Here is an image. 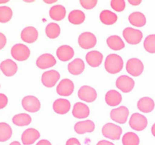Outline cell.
I'll use <instances>...</instances> for the list:
<instances>
[{
  "mask_svg": "<svg viewBox=\"0 0 155 145\" xmlns=\"http://www.w3.org/2000/svg\"><path fill=\"white\" fill-rule=\"evenodd\" d=\"M124 60L122 57L116 54H110L106 57L104 66L106 70L112 74L119 72L123 69Z\"/></svg>",
  "mask_w": 155,
  "mask_h": 145,
  "instance_id": "cell-1",
  "label": "cell"
},
{
  "mask_svg": "<svg viewBox=\"0 0 155 145\" xmlns=\"http://www.w3.org/2000/svg\"><path fill=\"white\" fill-rule=\"evenodd\" d=\"M122 128L119 125L108 122L103 126L101 132L103 135L107 138L111 139V140H119L122 134Z\"/></svg>",
  "mask_w": 155,
  "mask_h": 145,
  "instance_id": "cell-2",
  "label": "cell"
},
{
  "mask_svg": "<svg viewBox=\"0 0 155 145\" xmlns=\"http://www.w3.org/2000/svg\"><path fill=\"white\" fill-rule=\"evenodd\" d=\"M12 56L18 61H24L30 57V51L27 45L18 43L14 45L11 50Z\"/></svg>",
  "mask_w": 155,
  "mask_h": 145,
  "instance_id": "cell-3",
  "label": "cell"
},
{
  "mask_svg": "<svg viewBox=\"0 0 155 145\" xmlns=\"http://www.w3.org/2000/svg\"><path fill=\"white\" fill-rule=\"evenodd\" d=\"M123 35L126 41L132 45L139 44L143 37V34L141 30L133 29L132 27H127L124 29Z\"/></svg>",
  "mask_w": 155,
  "mask_h": 145,
  "instance_id": "cell-4",
  "label": "cell"
},
{
  "mask_svg": "<svg viewBox=\"0 0 155 145\" xmlns=\"http://www.w3.org/2000/svg\"><path fill=\"white\" fill-rule=\"evenodd\" d=\"M130 125L136 131H142L148 125V119L144 115L135 113L130 117Z\"/></svg>",
  "mask_w": 155,
  "mask_h": 145,
  "instance_id": "cell-5",
  "label": "cell"
},
{
  "mask_svg": "<svg viewBox=\"0 0 155 145\" xmlns=\"http://www.w3.org/2000/svg\"><path fill=\"white\" fill-rule=\"evenodd\" d=\"M97 39L93 33L90 32H84L79 36L78 43L81 48L84 49L92 48L96 45Z\"/></svg>",
  "mask_w": 155,
  "mask_h": 145,
  "instance_id": "cell-6",
  "label": "cell"
},
{
  "mask_svg": "<svg viewBox=\"0 0 155 145\" xmlns=\"http://www.w3.org/2000/svg\"><path fill=\"white\" fill-rule=\"evenodd\" d=\"M127 71L133 76L141 75L144 70V65L142 60L138 58H130L126 65Z\"/></svg>",
  "mask_w": 155,
  "mask_h": 145,
  "instance_id": "cell-7",
  "label": "cell"
},
{
  "mask_svg": "<svg viewBox=\"0 0 155 145\" xmlns=\"http://www.w3.org/2000/svg\"><path fill=\"white\" fill-rule=\"evenodd\" d=\"M22 106L27 112L35 113L40 109L41 104L37 98L33 95H27L23 98Z\"/></svg>",
  "mask_w": 155,
  "mask_h": 145,
  "instance_id": "cell-8",
  "label": "cell"
},
{
  "mask_svg": "<svg viewBox=\"0 0 155 145\" xmlns=\"http://www.w3.org/2000/svg\"><path fill=\"white\" fill-rule=\"evenodd\" d=\"M129 113L130 111L128 108L125 106H121L118 108L113 109L110 111V118L117 123L124 124L127 122Z\"/></svg>",
  "mask_w": 155,
  "mask_h": 145,
  "instance_id": "cell-9",
  "label": "cell"
},
{
  "mask_svg": "<svg viewBox=\"0 0 155 145\" xmlns=\"http://www.w3.org/2000/svg\"><path fill=\"white\" fill-rule=\"evenodd\" d=\"M60 73L58 71L51 69V70L44 72L42 75V82L45 87L51 88L57 83L60 79Z\"/></svg>",
  "mask_w": 155,
  "mask_h": 145,
  "instance_id": "cell-10",
  "label": "cell"
},
{
  "mask_svg": "<svg viewBox=\"0 0 155 145\" xmlns=\"http://www.w3.org/2000/svg\"><path fill=\"white\" fill-rule=\"evenodd\" d=\"M78 97L80 99L86 102H93L97 98V92L92 87L83 85L79 89Z\"/></svg>",
  "mask_w": 155,
  "mask_h": 145,
  "instance_id": "cell-11",
  "label": "cell"
},
{
  "mask_svg": "<svg viewBox=\"0 0 155 145\" xmlns=\"http://www.w3.org/2000/svg\"><path fill=\"white\" fill-rule=\"evenodd\" d=\"M116 85L122 92H130L134 88L135 82L128 76L122 75L118 77L117 79Z\"/></svg>",
  "mask_w": 155,
  "mask_h": 145,
  "instance_id": "cell-12",
  "label": "cell"
},
{
  "mask_svg": "<svg viewBox=\"0 0 155 145\" xmlns=\"http://www.w3.org/2000/svg\"><path fill=\"white\" fill-rule=\"evenodd\" d=\"M74 82L71 79H64L58 85L56 90L58 94L61 96H70L74 92Z\"/></svg>",
  "mask_w": 155,
  "mask_h": 145,
  "instance_id": "cell-13",
  "label": "cell"
},
{
  "mask_svg": "<svg viewBox=\"0 0 155 145\" xmlns=\"http://www.w3.org/2000/svg\"><path fill=\"white\" fill-rule=\"evenodd\" d=\"M40 137V134L36 129L33 128H27L21 135V140L24 145H31L35 143Z\"/></svg>",
  "mask_w": 155,
  "mask_h": 145,
  "instance_id": "cell-14",
  "label": "cell"
},
{
  "mask_svg": "<svg viewBox=\"0 0 155 145\" xmlns=\"http://www.w3.org/2000/svg\"><path fill=\"white\" fill-rule=\"evenodd\" d=\"M56 64V60L51 54H43L36 60V65L40 69H47Z\"/></svg>",
  "mask_w": 155,
  "mask_h": 145,
  "instance_id": "cell-15",
  "label": "cell"
},
{
  "mask_svg": "<svg viewBox=\"0 0 155 145\" xmlns=\"http://www.w3.org/2000/svg\"><path fill=\"white\" fill-rule=\"evenodd\" d=\"M0 69L6 76H12L18 71V66L15 61L11 59L3 60L0 63Z\"/></svg>",
  "mask_w": 155,
  "mask_h": 145,
  "instance_id": "cell-16",
  "label": "cell"
},
{
  "mask_svg": "<svg viewBox=\"0 0 155 145\" xmlns=\"http://www.w3.org/2000/svg\"><path fill=\"white\" fill-rule=\"evenodd\" d=\"M37 30L33 27H27L21 31V39L27 43H33L38 38Z\"/></svg>",
  "mask_w": 155,
  "mask_h": 145,
  "instance_id": "cell-17",
  "label": "cell"
},
{
  "mask_svg": "<svg viewBox=\"0 0 155 145\" xmlns=\"http://www.w3.org/2000/svg\"><path fill=\"white\" fill-rule=\"evenodd\" d=\"M74 130L77 134H80L92 132L95 130V123L92 120L80 121L75 124Z\"/></svg>",
  "mask_w": 155,
  "mask_h": 145,
  "instance_id": "cell-18",
  "label": "cell"
},
{
  "mask_svg": "<svg viewBox=\"0 0 155 145\" xmlns=\"http://www.w3.org/2000/svg\"><path fill=\"white\" fill-rule=\"evenodd\" d=\"M58 57L61 61H68L74 55V50L70 45H64L59 47L56 51Z\"/></svg>",
  "mask_w": 155,
  "mask_h": 145,
  "instance_id": "cell-19",
  "label": "cell"
},
{
  "mask_svg": "<svg viewBox=\"0 0 155 145\" xmlns=\"http://www.w3.org/2000/svg\"><path fill=\"white\" fill-rule=\"evenodd\" d=\"M71 109V103L64 98H59L53 103V110L58 114H65Z\"/></svg>",
  "mask_w": 155,
  "mask_h": 145,
  "instance_id": "cell-20",
  "label": "cell"
},
{
  "mask_svg": "<svg viewBox=\"0 0 155 145\" xmlns=\"http://www.w3.org/2000/svg\"><path fill=\"white\" fill-rule=\"evenodd\" d=\"M72 113L74 117L78 119H84L89 116V108L86 104L81 102H77L74 104Z\"/></svg>",
  "mask_w": 155,
  "mask_h": 145,
  "instance_id": "cell-21",
  "label": "cell"
},
{
  "mask_svg": "<svg viewBox=\"0 0 155 145\" xmlns=\"http://www.w3.org/2000/svg\"><path fill=\"white\" fill-rule=\"evenodd\" d=\"M86 60L88 64L92 67L100 66L103 60V54L98 51H90L86 55Z\"/></svg>",
  "mask_w": 155,
  "mask_h": 145,
  "instance_id": "cell-22",
  "label": "cell"
},
{
  "mask_svg": "<svg viewBox=\"0 0 155 145\" xmlns=\"http://www.w3.org/2000/svg\"><path fill=\"white\" fill-rule=\"evenodd\" d=\"M137 107L138 109L143 113H150L154 109V101L152 98L144 97L139 100Z\"/></svg>",
  "mask_w": 155,
  "mask_h": 145,
  "instance_id": "cell-23",
  "label": "cell"
},
{
  "mask_svg": "<svg viewBox=\"0 0 155 145\" xmlns=\"http://www.w3.org/2000/svg\"><path fill=\"white\" fill-rule=\"evenodd\" d=\"M68 71L73 75H79L84 71L85 63L81 58H76L68 64Z\"/></svg>",
  "mask_w": 155,
  "mask_h": 145,
  "instance_id": "cell-24",
  "label": "cell"
},
{
  "mask_svg": "<svg viewBox=\"0 0 155 145\" xmlns=\"http://www.w3.org/2000/svg\"><path fill=\"white\" fill-rule=\"evenodd\" d=\"M105 101L109 106L115 107L119 105L120 103L122 101V96L117 91L110 90L106 93Z\"/></svg>",
  "mask_w": 155,
  "mask_h": 145,
  "instance_id": "cell-25",
  "label": "cell"
},
{
  "mask_svg": "<svg viewBox=\"0 0 155 145\" xmlns=\"http://www.w3.org/2000/svg\"><path fill=\"white\" fill-rule=\"evenodd\" d=\"M49 15L54 21H61L66 15V8L61 5H56L50 8Z\"/></svg>",
  "mask_w": 155,
  "mask_h": 145,
  "instance_id": "cell-26",
  "label": "cell"
},
{
  "mask_svg": "<svg viewBox=\"0 0 155 145\" xmlns=\"http://www.w3.org/2000/svg\"><path fill=\"white\" fill-rule=\"evenodd\" d=\"M129 21L130 24L138 27H143L146 24V18L145 14L139 11H135L130 14L129 16Z\"/></svg>",
  "mask_w": 155,
  "mask_h": 145,
  "instance_id": "cell-27",
  "label": "cell"
},
{
  "mask_svg": "<svg viewBox=\"0 0 155 145\" xmlns=\"http://www.w3.org/2000/svg\"><path fill=\"white\" fill-rule=\"evenodd\" d=\"M100 20L106 25H111L117 21V15L111 11L104 10L100 13Z\"/></svg>",
  "mask_w": 155,
  "mask_h": 145,
  "instance_id": "cell-28",
  "label": "cell"
},
{
  "mask_svg": "<svg viewBox=\"0 0 155 145\" xmlns=\"http://www.w3.org/2000/svg\"><path fill=\"white\" fill-rule=\"evenodd\" d=\"M107 44L109 48H111L112 50H114V51L121 50L125 47V44H124L122 39L120 36H116V35L109 36L107 39Z\"/></svg>",
  "mask_w": 155,
  "mask_h": 145,
  "instance_id": "cell-29",
  "label": "cell"
},
{
  "mask_svg": "<svg viewBox=\"0 0 155 145\" xmlns=\"http://www.w3.org/2000/svg\"><path fill=\"white\" fill-rule=\"evenodd\" d=\"M85 18L86 16L84 12L82 11L81 10H73L68 15V20L70 22L76 25L81 24L85 21Z\"/></svg>",
  "mask_w": 155,
  "mask_h": 145,
  "instance_id": "cell-30",
  "label": "cell"
},
{
  "mask_svg": "<svg viewBox=\"0 0 155 145\" xmlns=\"http://www.w3.org/2000/svg\"><path fill=\"white\" fill-rule=\"evenodd\" d=\"M32 119L30 115L27 113H20L13 116L12 118V122L15 125L18 126H26L30 124Z\"/></svg>",
  "mask_w": 155,
  "mask_h": 145,
  "instance_id": "cell-31",
  "label": "cell"
},
{
  "mask_svg": "<svg viewBox=\"0 0 155 145\" xmlns=\"http://www.w3.org/2000/svg\"><path fill=\"white\" fill-rule=\"evenodd\" d=\"M12 135V127L6 122H0V142H5Z\"/></svg>",
  "mask_w": 155,
  "mask_h": 145,
  "instance_id": "cell-32",
  "label": "cell"
},
{
  "mask_svg": "<svg viewBox=\"0 0 155 145\" xmlns=\"http://www.w3.org/2000/svg\"><path fill=\"white\" fill-rule=\"evenodd\" d=\"M60 26L55 23H50L45 27V33L50 39H55L60 35Z\"/></svg>",
  "mask_w": 155,
  "mask_h": 145,
  "instance_id": "cell-33",
  "label": "cell"
},
{
  "mask_svg": "<svg viewBox=\"0 0 155 145\" xmlns=\"http://www.w3.org/2000/svg\"><path fill=\"white\" fill-rule=\"evenodd\" d=\"M139 137L136 133L127 132L122 138V143L124 145H139Z\"/></svg>",
  "mask_w": 155,
  "mask_h": 145,
  "instance_id": "cell-34",
  "label": "cell"
},
{
  "mask_svg": "<svg viewBox=\"0 0 155 145\" xmlns=\"http://www.w3.org/2000/svg\"><path fill=\"white\" fill-rule=\"evenodd\" d=\"M12 8L8 6H0V22L7 23L12 19Z\"/></svg>",
  "mask_w": 155,
  "mask_h": 145,
  "instance_id": "cell-35",
  "label": "cell"
},
{
  "mask_svg": "<svg viewBox=\"0 0 155 145\" xmlns=\"http://www.w3.org/2000/svg\"><path fill=\"white\" fill-rule=\"evenodd\" d=\"M144 48L148 52L155 53V34H151L145 38Z\"/></svg>",
  "mask_w": 155,
  "mask_h": 145,
  "instance_id": "cell-36",
  "label": "cell"
},
{
  "mask_svg": "<svg viewBox=\"0 0 155 145\" xmlns=\"http://www.w3.org/2000/svg\"><path fill=\"white\" fill-rule=\"evenodd\" d=\"M110 6L116 11H122L126 8V2L124 0H111Z\"/></svg>",
  "mask_w": 155,
  "mask_h": 145,
  "instance_id": "cell-37",
  "label": "cell"
},
{
  "mask_svg": "<svg viewBox=\"0 0 155 145\" xmlns=\"http://www.w3.org/2000/svg\"><path fill=\"white\" fill-rule=\"evenodd\" d=\"M80 2L84 8L92 9L96 5L98 1L97 0H80Z\"/></svg>",
  "mask_w": 155,
  "mask_h": 145,
  "instance_id": "cell-38",
  "label": "cell"
},
{
  "mask_svg": "<svg viewBox=\"0 0 155 145\" xmlns=\"http://www.w3.org/2000/svg\"><path fill=\"white\" fill-rule=\"evenodd\" d=\"M8 100L7 96L4 94L0 93V110L6 107V105L8 104Z\"/></svg>",
  "mask_w": 155,
  "mask_h": 145,
  "instance_id": "cell-39",
  "label": "cell"
},
{
  "mask_svg": "<svg viewBox=\"0 0 155 145\" xmlns=\"http://www.w3.org/2000/svg\"><path fill=\"white\" fill-rule=\"evenodd\" d=\"M7 39H6L5 36L2 33H0V50L2 49L6 45Z\"/></svg>",
  "mask_w": 155,
  "mask_h": 145,
  "instance_id": "cell-40",
  "label": "cell"
},
{
  "mask_svg": "<svg viewBox=\"0 0 155 145\" xmlns=\"http://www.w3.org/2000/svg\"><path fill=\"white\" fill-rule=\"evenodd\" d=\"M66 145H81V143L79 141L78 139L75 138V137H71L67 140Z\"/></svg>",
  "mask_w": 155,
  "mask_h": 145,
  "instance_id": "cell-41",
  "label": "cell"
},
{
  "mask_svg": "<svg viewBox=\"0 0 155 145\" xmlns=\"http://www.w3.org/2000/svg\"><path fill=\"white\" fill-rule=\"evenodd\" d=\"M36 145H51V142L48 141V140H45V139H43V140H39V141L36 143Z\"/></svg>",
  "mask_w": 155,
  "mask_h": 145,
  "instance_id": "cell-42",
  "label": "cell"
},
{
  "mask_svg": "<svg viewBox=\"0 0 155 145\" xmlns=\"http://www.w3.org/2000/svg\"><path fill=\"white\" fill-rule=\"evenodd\" d=\"M96 145H114V144L110 141H107V140H102L98 141Z\"/></svg>",
  "mask_w": 155,
  "mask_h": 145,
  "instance_id": "cell-43",
  "label": "cell"
},
{
  "mask_svg": "<svg viewBox=\"0 0 155 145\" xmlns=\"http://www.w3.org/2000/svg\"><path fill=\"white\" fill-rule=\"evenodd\" d=\"M129 3L133 5H138L140 3H142V0H129Z\"/></svg>",
  "mask_w": 155,
  "mask_h": 145,
  "instance_id": "cell-44",
  "label": "cell"
},
{
  "mask_svg": "<svg viewBox=\"0 0 155 145\" xmlns=\"http://www.w3.org/2000/svg\"><path fill=\"white\" fill-rule=\"evenodd\" d=\"M151 133H152L153 135L155 137V123L152 125V127H151Z\"/></svg>",
  "mask_w": 155,
  "mask_h": 145,
  "instance_id": "cell-45",
  "label": "cell"
},
{
  "mask_svg": "<svg viewBox=\"0 0 155 145\" xmlns=\"http://www.w3.org/2000/svg\"><path fill=\"white\" fill-rule=\"evenodd\" d=\"M9 145H21V144L20 143V142H18V141H13V142H12V143H11Z\"/></svg>",
  "mask_w": 155,
  "mask_h": 145,
  "instance_id": "cell-46",
  "label": "cell"
},
{
  "mask_svg": "<svg viewBox=\"0 0 155 145\" xmlns=\"http://www.w3.org/2000/svg\"><path fill=\"white\" fill-rule=\"evenodd\" d=\"M44 2L46 3H53V2H55L56 0H52V1H47V0H44Z\"/></svg>",
  "mask_w": 155,
  "mask_h": 145,
  "instance_id": "cell-47",
  "label": "cell"
},
{
  "mask_svg": "<svg viewBox=\"0 0 155 145\" xmlns=\"http://www.w3.org/2000/svg\"><path fill=\"white\" fill-rule=\"evenodd\" d=\"M8 2V0H5V1H0V4H3V3Z\"/></svg>",
  "mask_w": 155,
  "mask_h": 145,
  "instance_id": "cell-48",
  "label": "cell"
}]
</instances>
